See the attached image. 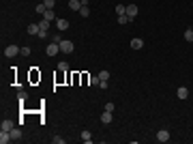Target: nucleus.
<instances>
[{"label": "nucleus", "mask_w": 193, "mask_h": 144, "mask_svg": "<svg viewBox=\"0 0 193 144\" xmlns=\"http://www.w3.org/2000/svg\"><path fill=\"white\" fill-rule=\"evenodd\" d=\"M17 99H19V103H24V101H26V92H19V97H17Z\"/></svg>", "instance_id": "29"}, {"label": "nucleus", "mask_w": 193, "mask_h": 144, "mask_svg": "<svg viewBox=\"0 0 193 144\" xmlns=\"http://www.w3.org/2000/svg\"><path fill=\"white\" fill-rule=\"evenodd\" d=\"M176 97H178V99H187V97H189V88H187V86H180V88L176 90Z\"/></svg>", "instance_id": "5"}, {"label": "nucleus", "mask_w": 193, "mask_h": 144, "mask_svg": "<svg viewBox=\"0 0 193 144\" xmlns=\"http://www.w3.org/2000/svg\"><path fill=\"white\" fill-rule=\"evenodd\" d=\"M52 142H54V144H64L67 140H64V138H60V136H56V138H52Z\"/></svg>", "instance_id": "24"}, {"label": "nucleus", "mask_w": 193, "mask_h": 144, "mask_svg": "<svg viewBox=\"0 0 193 144\" xmlns=\"http://www.w3.org/2000/svg\"><path fill=\"white\" fill-rule=\"evenodd\" d=\"M80 15H82V17H88V15H90V9H88V5L80 9Z\"/></svg>", "instance_id": "20"}, {"label": "nucleus", "mask_w": 193, "mask_h": 144, "mask_svg": "<svg viewBox=\"0 0 193 144\" xmlns=\"http://www.w3.org/2000/svg\"><path fill=\"white\" fill-rule=\"evenodd\" d=\"M47 28H50V19H45V17H43V19L39 22V30H47Z\"/></svg>", "instance_id": "15"}, {"label": "nucleus", "mask_w": 193, "mask_h": 144, "mask_svg": "<svg viewBox=\"0 0 193 144\" xmlns=\"http://www.w3.org/2000/svg\"><path fill=\"white\" fill-rule=\"evenodd\" d=\"M127 22H131V17H129V15H118V24H123V26H125Z\"/></svg>", "instance_id": "19"}, {"label": "nucleus", "mask_w": 193, "mask_h": 144, "mask_svg": "<svg viewBox=\"0 0 193 144\" xmlns=\"http://www.w3.org/2000/svg\"><path fill=\"white\" fill-rule=\"evenodd\" d=\"M13 127H15L13 121H2V123H0V129H5V131H11Z\"/></svg>", "instance_id": "9"}, {"label": "nucleus", "mask_w": 193, "mask_h": 144, "mask_svg": "<svg viewBox=\"0 0 193 144\" xmlns=\"http://www.w3.org/2000/svg\"><path fill=\"white\" fill-rule=\"evenodd\" d=\"M157 140H159V142H167V140H170V131H167V129H161V131L157 133Z\"/></svg>", "instance_id": "6"}, {"label": "nucleus", "mask_w": 193, "mask_h": 144, "mask_svg": "<svg viewBox=\"0 0 193 144\" xmlns=\"http://www.w3.org/2000/svg\"><path fill=\"white\" fill-rule=\"evenodd\" d=\"M43 5H45L47 9H54V5H56V0H43Z\"/></svg>", "instance_id": "23"}, {"label": "nucleus", "mask_w": 193, "mask_h": 144, "mask_svg": "<svg viewBox=\"0 0 193 144\" xmlns=\"http://www.w3.org/2000/svg\"><path fill=\"white\" fill-rule=\"evenodd\" d=\"M21 56H30V47H21Z\"/></svg>", "instance_id": "28"}, {"label": "nucleus", "mask_w": 193, "mask_h": 144, "mask_svg": "<svg viewBox=\"0 0 193 144\" xmlns=\"http://www.w3.org/2000/svg\"><path fill=\"white\" fill-rule=\"evenodd\" d=\"M58 69H60V71H67V69H69V65L62 60V62H58Z\"/></svg>", "instance_id": "27"}, {"label": "nucleus", "mask_w": 193, "mask_h": 144, "mask_svg": "<svg viewBox=\"0 0 193 144\" xmlns=\"http://www.w3.org/2000/svg\"><path fill=\"white\" fill-rule=\"evenodd\" d=\"M69 9L71 11H80L82 9V0H69Z\"/></svg>", "instance_id": "7"}, {"label": "nucleus", "mask_w": 193, "mask_h": 144, "mask_svg": "<svg viewBox=\"0 0 193 144\" xmlns=\"http://www.w3.org/2000/svg\"><path fill=\"white\" fill-rule=\"evenodd\" d=\"M60 52H62V54H71V52H73V41L62 39V41H60Z\"/></svg>", "instance_id": "2"}, {"label": "nucleus", "mask_w": 193, "mask_h": 144, "mask_svg": "<svg viewBox=\"0 0 193 144\" xmlns=\"http://www.w3.org/2000/svg\"><path fill=\"white\" fill-rule=\"evenodd\" d=\"M116 13L118 15H127V7L125 5H116Z\"/></svg>", "instance_id": "17"}, {"label": "nucleus", "mask_w": 193, "mask_h": 144, "mask_svg": "<svg viewBox=\"0 0 193 144\" xmlns=\"http://www.w3.org/2000/svg\"><path fill=\"white\" fill-rule=\"evenodd\" d=\"M127 15L133 19V17L137 15V7H135V5H129V7H127Z\"/></svg>", "instance_id": "12"}, {"label": "nucleus", "mask_w": 193, "mask_h": 144, "mask_svg": "<svg viewBox=\"0 0 193 144\" xmlns=\"http://www.w3.org/2000/svg\"><path fill=\"white\" fill-rule=\"evenodd\" d=\"M58 52H60V43H54V41L47 45V50H45V54H47V56H56Z\"/></svg>", "instance_id": "3"}, {"label": "nucleus", "mask_w": 193, "mask_h": 144, "mask_svg": "<svg viewBox=\"0 0 193 144\" xmlns=\"http://www.w3.org/2000/svg\"><path fill=\"white\" fill-rule=\"evenodd\" d=\"M41 30H39V24H30L28 26V35H39Z\"/></svg>", "instance_id": "14"}, {"label": "nucleus", "mask_w": 193, "mask_h": 144, "mask_svg": "<svg viewBox=\"0 0 193 144\" xmlns=\"http://www.w3.org/2000/svg\"><path fill=\"white\" fill-rule=\"evenodd\" d=\"M56 28L58 30H67L69 28V22L67 19H56Z\"/></svg>", "instance_id": "10"}, {"label": "nucleus", "mask_w": 193, "mask_h": 144, "mask_svg": "<svg viewBox=\"0 0 193 144\" xmlns=\"http://www.w3.org/2000/svg\"><path fill=\"white\" fill-rule=\"evenodd\" d=\"M99 80H110V73H107V71H101V73H99Z\"/></svg>", "instance_id": "26"}, {"label": "nucleus", "mask_w": 193, "mask_h": 144, "mask_svg": "<svg viewBox=\"0 0 193 144\" xmlns=\"http://www.w3.org/2000/svg\"><path fill=\"white\" fill-rule=\"evenodd\" d=\"M105 110L107 112H114V103H105Z\"/></svg>", "instance_id": "31"}, {"label": "nucleus", "mask_w": 193, "mask_h": 144, "mask_svg": "<svg viewBox=\"0 0 193 144\" xmlns=\"http://www.w3.org/2000/svg\"><path fill=\"white\" fill-rule=\"evenodd\" d=\"M82 140H84V142H90V140H92V133H90V131H82Z\"/></svg>", "instance_id": "21"}, {"label": "nucleus", "mask_w": 193, "mask_h": 144, "mask_svg": "<svg viewBox=\"0 0 193 144\" xmlns=\"http://www.w3.org/2000/svg\"><path fill=\"white\" fill-rule=\"evenodd\" d=\"M101 123H105V125H110V123H112V112H107V110H105V112L101 114Z\"/></svg>", "instance_id": "11"}, {"label": "nucleus", "mask_w": 193, "mask_h": 144, "mask_svg": "<svg viewBox=\"0 0 193 144\" xmlns=\"http://www.w3.org/2000/svg\"><path fill=\"white\" fill-rule=\"evenodd\" d=\"M52 41H54V43H60V41H62V37H60V35H54V39H52Z\"/></svg>", "instance_id": "30"}, {"label": "nucleus", "mask_w": 193, "mask_h": 144, "mask_svg": "<svg viewBox=\"0 0 193 144\" xmlns=\"http://www.w3.org/2000/svg\"><path fill=\"white\" fill-rule=\"evenodd\" d=\"M131 47H133V50H142V47H144V41L142 39H131Z\"/></svg>", "instance_id": "8"}, {"label": "nucleus", "mask_w": 193, "mask_h": 144, "mask_svg": "<svg viewBox=\"0 0 193 144\" xmlns=\"http://www.w3.org/2000/svg\"><path fill=\"white\" fill-rule=\"evenodd\" d=\"M11 140H21V131H19L17 127L11 129Z\"/></svg>", "instance_id": "13"}, {"label": "nucleus", "mask_w": 193, "mask_h": 144, "mask_svg": "<svg viewBox=\"0 0 193 144\" xmlns=\"http://www.w3.org/2000/svg\"><path fill=\"white\" fill-rule=\"evenodd\" d=\"M90 84H92V86H99V84H101L99 75H94V78H90Z\"/></svg>", "instance_id": "25"}, {"label": "nucleus", "mask_w": 193, "mask_h": 144, "mask_svg": "<svg viewBox=\"0 0 193 144\" xmlns=\"http://www.w3.org/2000/svg\"><path fill=\"white\" fill-rule=\"evenodd\" d=\"M37 13H39V15H45V13H47V7H45L43 2H39V5H37Z\"/></svg>", "instance_id": "16"}, {"label": "nucleus", "mask_w": 193, "mask_h": 144, "mask_svg": "<svg viewBox=\"0 0 193 144\" xmlns=\"http://www.w3.org/2000/svg\"><path fill=\"white\" fill-rule=\"evenodd\" d=\"M7 142H11V131L0 129V144H7Z\"/></svg>", "instance_id": "4"}, {"label": "nucleus", "mask_w": 193, "mask_h": 144, "mask_svg": "<svg viewBox=\"0 0 193 144\" xmlns=\"http://www.w3.org/2000/svg\"><path fill=\"white\" fill-rule=\"evenodd\" d=\"M43 17H45V19H50V22H52V19H56V13H54V9H47V13H45Z\"/></svg>", "instance_id": "18"}, {"label": "nucleus", "mask_w": 193, "mask_h": 144, "mask_svg": "<svg viewBox=\"0 0 193 144\" xmlns=\"http://www.w3.org/2000/svg\"><path fill=\"white\" fill-rule=\"evenodd\" d=\"M185 41H193V28L185 30Z\"/></svg>", "instance_id": "22"}, {"label": "nucleus", "mask_w": 193, "mask_h": 144, "mask_svg": "<svg viewBox=\"0 0 193 144\" xmlns=\"http://www.w3.org/2000/svg\"><path fill=\"white\" fill-rule=\"evenodd\" d=\"M17 54H21V50H19L17 45H7V47H5V56H7V58H15Z\"/></svg>", "instance_id": "1"}]
</instances>
